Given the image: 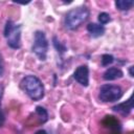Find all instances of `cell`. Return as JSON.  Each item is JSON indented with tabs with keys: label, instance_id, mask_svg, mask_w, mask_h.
I'll return each instance as SVG.
<instances>
[{
	"label": "cell",
	"instance_id": "12",
	"mask_svg": "<svg viewBox=\"0 0 134 134\" xmlns=\"http://www.w3.org/2000/svg\"><path fill=\"white\" fill-rule=\"evenodd\" d=\"M35 112H36V114H37V116L39 118L40 124H45L48 120V112H47V110L44 107L37 106Z\"/></svg>",
	"mask_w": 134,
	"mask_h": 134
},
{
	"label": "cell",
	"instance_id": "3",
	"mask_svg": "<svg viewBox=\"0 0 134 134\" xmlns=\"http://www.w3.org/2000/svg\"><path fill=\"white\" fill-rule=\"evenodd\" d=\"M21 28L22 25L15 23L13 20H7L5 23L3 35L7 45L13 49H19L21 47Z\"/></svg>",
	"mask_w": 134,
	"mask_h": 134
},
{
	"label": "cell",
	"instance_id": "15",
	"mask_svg": "<svg viewBox=\"0 0 134 134\" xmlns=\"http://www.w3.org/2000/svg\"><path fill=\"white\" fill-rule=\"evenodd\" d=\"M110 21H111V17H110V15H109L108 13L103 12V13H100V14L98 15V22H99L100 25L107 24V23H109Z\"/></svg>",
	"mask_w": 134,
	"mask_h": 134
},
{
	"label": "cell",
	"instance_id": "18",
	"mask_svg": "<svg viewBox=\"0 0 134 134\" xmlns=\"http://www.w3.org/2000/svg\"><path fill=\"white\" fill-rule=\"evenodd\" d=\"M133 68H134L133 66H130V67H129V74H130L131 77L134 76V74H133Z\"/></svg>",
	"mask_w": 134,
	"mask_h": 134
},
{
	"label": "cell",
	"instance_id": "9",
	"mask_svg": "<svg viewBox=\"0 0 134 134\" xmlns=\"http://www.w3.org/2000/svg\"><path fill=\"white\" fill-rule=\"evenodd\" d=\"M124 76V72L117 67H110L103 73V79L105 81H114Z\"/></svg>",
	"mask_w": 134,
	"mask_h": 134
},
{
	"label": "cell",
	"instance_id": "4",
	"mask_svg": "<svg viewBox=\"0 0 134 134\" xmlns=\"http://www.w3.org/2000/svg\"><path fill=\"white\" fill-rule=\"evenodd\" d=\"M32 52L40 61H45L48 51V41L42 30H37L34 35V44L31 46Z\"/></svg>",
	"mask_w": 134,
	"mask_h": 134
},
{
	"label": "cell",
	"instance_id": "16",
	"mask_svg": "<svg viewBox=\"0 0 134 134\" xmlns=\"http://www.w3.org/2000/svg\"><path fill=\"white\" fill-rule=\"evenodd\" d=\"M2 94H3V87L0 86V127H2L4 125V121H5L4 113L1 110V98H2Z\"/></svg>",
	"mask_w": 134,
	"mask_h": 134
},
{
	"label": "cell",
	"instance_id": "7",
	"mask_svg": "<svg viewBox=\"0 0 134 134\" xmlns=\"http://www.w3.org/2000/svg\"><path fill=\"white\" fill-rule=\"evenodd\" d=\"M73 79L84 87L89 85V68L87 65L79 66L73 72Z\"/></svg>",
	"mask_w": 134,
	"mask_h": 134
},
{
	"label": "cell",
	"instance_id": "10",
	"mask_svg": "<svg viewBox=\"0 0 134 134\" xmlns=\"http://www.w3.org/2000/svg\"><path fill=\"white\" fill-rule=\"evenodd\" d=\"M87 31L90 34L92 38H98L105 34V27L104 25L97 23H89L87 25Z\"/></svg>",
	"mask_w": 134,
	"mask_h": 134
},
{
	"label": "cell",
	"instance_id": "14",
	"mask_svg": "<svg viewBox=\"0 0 134 134\" xmlns=\"http://www.w3.org/2000/svg\"><path fill=\"white\" fill-rule=\"evenodd\" d=\"M100 62H102V66H104V67L109 66V65H111V64L114 62V57H113L112 54L105 53V54H103V55H102Z\"/></svg>",
	"mask_w": 134,
	"mask_h": 134
},
{
	"label": "cell",
	"instance_id": "8",
	"mask_svg": "<svg viewBox=\"0 0 134 134\" xmlns=\"http://www.w3.org/2000/svg\"><path fill=\"white\" fill-rule=\"evenodd\" d=\"M132 109H133V96L132 95L126 102L119 103V104H117V105L112 107V110L114 112H116V113H118V114H120L122 116L129 115L131 113Z\"/></svg>",
	"mask_w": 134,
	"mask_h": 134
},
{
	"label": "cell",
	"instance_id": "11",
	"mask_svg": "<svg viewBox=\"0 0 134 134\" xmlns=\"http://www.w3.org/2000/svg\"><path fill=\"white\" fill-rule=\"evenodd\" d=\"M133 5H134V1L133 0H116L115 1L116 8L118 10H121V12L129 10L130 8H132Z\"/></svg>",
	"mask_w": 134,
	"mask_h": 134
},
{
	"label": "cell",
	"instance_id": "5",
	"mask_svg": "<svg viewBox=\"0 0 134 134\" xmlns=\"http://www.w3.org/2000/svg\"><path fill=\"white\" fill-rule=\"evenodd\" d=\"M122 94L124 91L119 86L112 84H105L99 88L98 97L104 103H112L120 99Z\"/></svg>",
	"mask_w": 134,
	"mask_h": 134
},
{
	"label": "cell",
	"instance_id": "6",
	"mask_svg": "<svg viewBox=\"0 0 134 134\" xmlns=\"http://www.w3.org/2000/svg\"><path fill=\"white\" fill-rule=\"evenodd\" d=\"M102 124L104 128L108 130L109 134H121L122 132V127H121L120 121L112 115H106L103 118Z\"/></svg>",
	"mask_w": 134,
	"mask_h": 134
},
{
	"label": "cell",
	"instance_id": "1",
	"mask_svg": "<svg viewBox=\"0 0 134 134\" xmlns=\"http://www.w3.org/2000/svg\"><path fill=\"white\" fill-rule=\"evenodd\" d=\"M21 89L35 102L40 100L44 97L45 89L41 80L32 74L24 76L20 82Z\"/></svg>",
	"mask_w": 134,
	"mask_h": 134
},
{
	"label": "cell",
	"instance_id": "2",
	"mask_svg": "<svg viewBox=\"0 0 134 134\" xmlns=\"http://www.w3.org/2000/svg\"><path fill=\"white\" fill-rule=\"evenodd\" d=\"M90 12L86 6H79L70 9L69 12H67L64 19L65 27L69 30H74L79 28L84 22L87 21Z\"/></svg>",
	"mask_w": 134,
	"mask_h": 134
},
{
	"label": "cell",
	"instance_id": "19",
	"mask_svg": "<svg viewBox=\"0 0 134 134\" xmlns=\"http://www.w3.org/2000/svg\"><path fill=\"white\" fill-rule=\"evenodd\" d=\"M35 134H47V132H46L45 130H42V129H41V130H38Z\"/></svg>",
	"mask_w": 134,
	"mask_h": 134
},
{
	"label": "cell",
	"instance_id": "13",
	"mask_svg": "<svg viewBox=\"0 0 134 134\" xmlns=\"http://www.w3.org/2000/svg\"><path fill=\"white\" fill-rule=\"evenodd\" d=\"M52 44H53V47L55 48V50H57L59 53L62 54V53H64V52L67 51V47H66L62 42H60L57 37H53V38H52Z\"/></svg>",
	"mask_w": 134,
	"mask_h": 134
},
{
	"label": "cell",
	"instance_id": "17",
	"mask_svg": "<svg viewBox=\"0 0 134 134\" xmlns=\"http://www.w3.org/2000/svg\"><path fill=\"white\" fill-rule=\"evenodd\" d=\"M4 73V64H3V59L2 55L0 54V76H2Z\"/></svg>",
	"mask_w": 134,
	"mask_h": 134
}]
</instances>
